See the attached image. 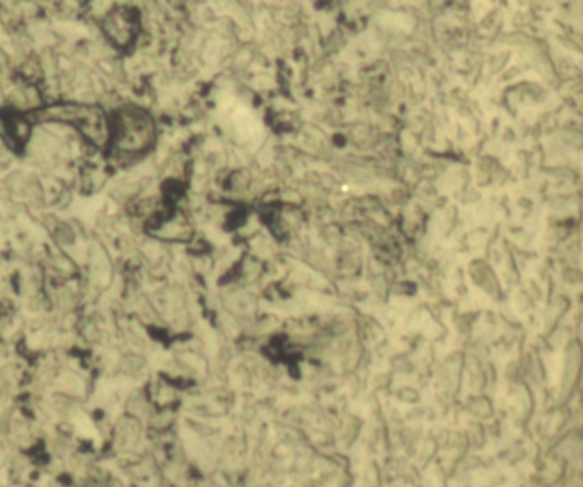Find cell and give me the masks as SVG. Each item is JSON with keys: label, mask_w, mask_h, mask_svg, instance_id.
<instances>
[{"label": "cell", "mask_w": 583, "mask_h": 487, "mask_svg": "<svg viewBox=\"0 0 583 487\" xmlns=\"http://www.w3.org/2000/svg\"><path fill=\"white\" fill-rule=\"evenodd\" d=\"M114 148L121 153H140L152 145L156 137L152 118L145 111L125 108L116 114L111 128Z\"/></svg>", "instance_id": "1"}, {"label": "cell", "mask_w": 583, "mask_h": 487, "mask_svg": "<svg viewBox=\"0 0 583 487\" xmlns=\"http://www.w3.org/2000/svg\"><path fill=\"white\" fill-rule=\"evenodd\" d=\"M106 33L114 43L127 45L133 36V21L125 11H116L106 21Z\"/></svg>", "instance_id": "2"}]
</instances>
